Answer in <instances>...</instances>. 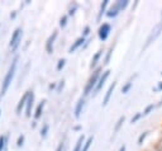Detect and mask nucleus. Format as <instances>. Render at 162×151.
<instances>
[{"mask_svg": "<svg viewBox=\"0 0 162 151\" xmlns=\"http://www.w3.org/2000/svg\"><path fill=\"white\" fill-rule=\"evenodd\" d=\"M119 11H122V0L117 1L113 6L110 8L109 10L106 11V17H109V18H115V17H117V15L119 14Z\"/></svg>", "mask_w": 162, "mask_h": 151, "instance_id": "0eeeda50", "label": "nucleus"}, {"mask_svg": "<svg viewBox=\"0 0 162 151\" xmlns=\"http://www.w3.org/2000/svg\"><path fill=\"white\" fill-rule=\"evenodd\" d=\"M111 53H113V48H109L108 50V52H106V56H105V60H104V65H108L109 64V61H110V57H111Z\"/></svg>", "mask_w": 162, "mask_h": 151, "instance_id": "a878e982", "label": "nucleus"}, {"mask_svg": "<svg viewBox=\"0 0 162 151\" xmlns=\"http://www.w3.org/2000/svg\"><path fill=\"white\" fill-rule=\"evenodd\" d=\"M136 76H137V74L134 75V76H132V77H130V79H129V80L125 83V85H124V86L122 88V93H123V94H127V93H128V91L130 90V88H132V85H133V83H132V81H133V79H134V77H136Z\"/></svg>", "mask_w": 162, "mask_h": 151, "instance_id": "f3484780", "label": "nucleus"}, {"mask_svg": "<svg viewBox=\"0 0 162 151\" xmlns=\"http://www.w3.org/2000/svg\"><path fill=\"white\" fill-rule=\"evenodd\" d=\"M124 121H125V117H124V116L119 117V119L117 121V125H115V127H114V132H115V133H117L118 131L122 128V126H123V123H124Z\"/></svg>", "mask_w": 162, "mask_h": 151, "instance_id": "aec40b11", "label": "nucleus"}, {"mask_svg": "<svg viewBox=\"0 0 162 151\" xmlns=\"http://www.w3.org/2000/svg\"><path fill=\"white\" fill-rule=\"evenodd\" d=\"M110 32H111V26L109 24V23H103V24L99 27V30H98L99 38L101 41H106Z\"/></svg>", "mask_w": 162, "mask_h": 151, "instance_id": "39448f33", "label": "nucleus"}, {"mask_svg": "<svg viewBox=\"0 0 162 151\" xmlns=\"http://www.w3.org/2000/svg\"><path fill=\"white\" fill-rule=\"evenodd\" d=\"M36 126H37V122H36V121L32 122V127H36Z\"/></svg>", "mask_w": 162, "mask_h": 151, "instance_id": "58836bf2", "label": "nucleus"}, {"mask_svg": "<svg viewBox=\"0 0 162 151\" xmlns=\"http://www.w3.org/2000/svg\"><path fill=\"white\" fill-rule=\"evenodd\" d=\"M44 106H46V100H41L39 103H38V106L36 108V111H34V119H39L42 117V113H43V109H44Z\"/></svg>", "mask_w": 162, "mask_h": 151, "instance_id": "ddd939ff", "label": "nucleus"}, {"mask_svg": "<svg viewBox=\"0 0 162 151\" xmlns=\"http://www.w3.org/2000/svg\"><path fill=\"white\" fill-rule=\"evenodd\" d=\"M101 70H103V67H98L95 71H92V75L90 76L86 86H85V89H84V96H86V95L90 94L91 91H94L96 84H98L100 76H101Z\"/></svg>", "mask_w": 162, "mask_h": 151, "instance_id": "f03ea898", "label": "nucleus"}, {"mask_svg": "<svg viewBox=\"0 0 162 151\" xmlns=\"http://www.w3.org/2000/svg\"><path fill=\"white\" fill-rule=\"evenodd\" d=\"M125 149H127V146H125V145H123V146H122V147H120V149H119V151H125Z\"/></svg>", "mask_w": 162, "mask_h": 151, "instance_id": "4c0bfd02", "label": "nucleus"}, {"mask_svg": "<svg viewBox=\"0 0 162 151\" xmlns=\"http://www.w3.org/2000/svg\"><path fill=\"white\" fill-rule=\"evenodd\" d=\"M85 42H86V38H85V37H82V36H81V37H79L77 40H76V41L74 42V43H72V45L70 46V48H68V52H70V53L75 52V51H76V50H77L79 47H81V46H82V45L85 43Z\"/></svg>", "mask_w": 162, "mask_h": 151, "instance_id": "9d476101", "label": "nucleus"}, {"mask_svg": "<svg viewBox=\"0 0 162 151\" xmlns=\"http://www.w3.org/2000/svg\"><path fill=\"white\" fill-rule=\"evenodd\" d=\"M24 141H25V136L24 135H19L18 138H17V147H22L23 145H24Z\"/></svg>", "mask_w": 162, "mask_h": 151, "instance_id": "4be33fe9", "label": "nucleus"}, {"mask_svg": "<svg viewBox=\"0 0 162 151\" xmlns=\"http://www.w3.org/2000/svg\"><path fill=\"white\" fill-rule=\"evenodd\" d=\"M109 4V0H104L100 5V11H99V15H98V21H100V18L103 17V14H106V6Z\"/></svg>", "mask_w": 162, "mask_h": 151, "instance_id": "a211bd4d", "label": "nucleus"}, {"mask_svg": "<svg viewBox=\"0 0 162 151\" xmlns=\"http://www.w3.org/2000/svg\"><path fill=\"white\" fill-rule=\"evenodd\" d=\"M115 86H117V81H113V84L109 86V89H108V91H106V94L105 96H104V100H103V106H106L108 103H109V100L111 98V94H113V91H114V89Z\"/></svg>", "mask_w": 162, "mask_h": 151, "instance_id": "f8f14e48", "label": "nucleus"}, {"mask_svg": "<svg viewBox=\"0 0 162 151\" xmlns=\"http://www.w3.org/2000/svg\"><path fill=\"white\" fill-rule=\"evenodd\" d=\"M101 55H103V50H99V51L96 52L94 56H92V59H91V64H90V67H91V69L96 66V64L99 62V60H100V57H101Z\"/></svg>", "mask_w": 162, "mask_h": 151, "instance_id": "2eb2a0df", "label": "nucleus"}, {"mask_svg": "<svg viewBox=\"0 0 162 151\" xmlns=\"http://www.w3.org/2000/svg\"><path fill=\"white\" fill-rule=\"evenodd\" d=\"M142 116H143V113H136V114H134V117H132V119H130V123H133V125H134V123H137V121L142 117Z\"/></svg>", "mask_w": 162, "mask_h": 151, "instance_id": "c85d7f7f", "label": "nucleus"}, {"mask_svg": "<svg viewBox=\"0 0 162 151\" xmlns=\"http://www.w3.org/2000/svg\"><path fill=\"white\" fill-rule=\"evenodd\" d=\"M147 135H148V132H143V133H141V136L139 137H138V141H137V144L138 145H142V144H143V141L146 140V137H147Z\"/></svg>", "mask_w": 162, "mask_h": 151, "instance_id": "cd10ccee", "label": "nucleus"}, {"mask_svg": "<svg viewBox=\"0 0 162 151\" xmlns=\"http://www.w3.org/2000/svg\"><path fill=\"white\" fill-rule=\"evenodd\" d=\"M90 27H89V26H86V27H85V28H84V30H82V37H86V36H89V34H90Z\"/></svg>", "mask_w": 162, "mask_h": 151, "instance_id": "7c9ffc66", "label": "nucleus"}, {"mask_svg": "<svg viewBox=\"0 0 162 151\" xmlns=\"http://www.w3.org/2000/svg\"><path fill=\"white\" fill-rule=\"evenodd\" d=\"M65 65H66V59H60L58 62H57V66H56L57 71H61V70H62V69L65 67Z\"/></svg>", "mask_w": 162, "mask_h": 151, "instance_id": "5701e85b", "label": "nucleus"}, {"mask_svg": "<svg viewBox=\"0 0 162 151\" xmlns=\"http://www.w3.org/2000/svg\"><path fill=\"white\" fill-rule=\"evenodd\" d=\"M22 32H23V30H22L20 27H18V28L14 29V32H13V34H11V37H10V42H9V46L11 48V51H15V50L19 47V45H20Z\"/></svg>", "mask_w": 162, "mask_h": 151, "instance_id": "7ed1b4c3", "label": "nucleus"}, {"mask_svg": "<svg viewBox=\"0 0 162 151\" xmlns=\"http://www.w3.org/2000/svg\"><path fill=\"white\" fill-rule=\"evenodd\" d=\"M8 141H9V136L8 135H1L0 136V151H5L8 146Z\"/></svg>", "mask_w": 162, "mask_h": 151, "instance_id": "dca6fc26", "label": "nucleus"}, {"mask_svg": "<svg viewBox=\"0 0 162 151\" xmlns=\"http://www.w3.org/2000/svg\"><path fill=\"white\" fill-rule=\"evenodd\" d=\"M109 75H110V70H106V71H104L103 74H101V76H100V79H99V81H98V84H96V86H95V89H94V94H96L100 89H101L103 86H104V84H105V81H106V79L109 77Z\"/></svg>", "mask_w": 162, "mask_h": 151, "instance_id": "1a4fd4ad", "label": "nucleus"}, {"mask_svg": "<svg viewBox=\"0 0 162 151\" xmlns=\"http://www.w3.org/2000/svg\"><path fill=\"white\" fill-rule=\"evenodd\" d=\"M67 19H68V15L66 14V15H62L61 17V19H60V27L61 28H65L66 27V24H67Z\"/></svg>", "mask_w": 162, "mask_h": 151, "instance_id": "b1692460", "label": "nucleus"}, {"mask_svg": "<svg viewBox=\"0 0 162 151\" xmlns=\"http://www.w3.org/2000/svg\"><path fill=\"white\" fill-rule=\"evenodd\" d=\"M30 93H32L30 90H27V91L24 93V94L22 95L20 100H19L18 104H17V108H15V112H17V114H20V113H22V109L27 106V102H28V98H29Z\"/></svg>", "mask_w": 162, "mask_h": 151, "instance_id": "423d86ee", "label": "nucleus"}, {"mask_svg": "<svg viewBox=\"0 0 162 151\" xmlns=\"http://www.w3.org/2000/svg\"><path fill=\"white\" fill-rule=\"evenodd\" d=\"M84 144H85V136L82 135V136L79 137V140H77V142H76V146H75L74 151H81V150H82V147H84Z\"/></svg>", "mask_w": 162, "mask_h": 151, "instance_id": "6ab92c4d", "label": "nucleus"}, {"mask_svg": "<svg viewBox=\"0 0 162 151\" xmlns=\"http://www.w3.org/2000/svg\"><path fill=\"white\" fill-rule=\"evenodd\" d=\"M48 89L49 90H53V89H56V83H51L48 85Z\"/></svg>", "mask_w": 162, "mask_h": 151, "instance_id": "c9c22d12", "label": "nucleus"}, {"mask_svg": "<svg viewBox=\"0 0 162 151\" xmlns=\"http://www.w3.org/2000/svg\"><path fill=\"white\" fill-rule=\"evenodd\" d=\"M0 114H1V109H0Z\"/></svg>", "mask_w": 162, "mask_h": 151, "instance_id": "79ce46f5", "label": "nucleus"}, {"mask_svg": "<svg viewBox=\"0 0 162 151\" xmlns=\"http://www.w3.org/2000/svg\"><path fill=\"white\" fill-rule=\"evenodd\" d=\"M57 36H58V32H57V30H53V33L48 37L47 42H46V51H47L48 53L53 52V45H55V41H56Z\"/></svg>", "mask_w": 162, "mask_h": 151, "instance_id": "6e6552de", "label": "nucleus"}, {"mask_svg": "<svg viewBox=\"0 0 162 151\" xmlns=\"http://www.w3.org/2000/svg\"><path fill=\"white\" fill-rule=\"evenodd\" d=\"M48 131H49V125L44 123V125L42 126V128H41V137H42V138H44L46 136H47Z\"/></svg>", "mask_w": 162, "mask_h": 151, "instance_id": "412c9836", "label": "nucleus"}, {"mask_svg": "<svg viewBox=\"0 0 162 151\" xmlns=\"http://www.w3.org/2000/svg\"><path fill=\"white\" fill-rule=\"evenodd\" d=\"M158 106H162V99H161V102L158 103Z\"/></svg>", "mask_w": 162, "mask_h": 151, "instance_id": "a19ab883", "label": "nucleus"}, {"mask_svg": "<svg viewBox=\"0 0 162 151\" xmlns=\"http://www.w3.org/2000/svg\"><path fill=\"white\" fill-rule=\"evenodd\" d=\"M156 151H162V140L156 145Z\"/></svg>", "mask_w": 162, "mask_h": 151, "instance_id": "72a5a7b5", "label": "nucleus"}, {"mask_svg": "<svg viewBox=\"0 0 162 151\" xmlns=\"http://www.w3.org/2000/svg\"><path fill=\"white\" fill-rule=\"evenodd\" d=\"M76 10H77V5L75 4V5L72 6L70 10H68V14H67V15H68V17H72V15H74V14L76 13Z\"/></svg>", "mask_w": 162, "mask_h": 151, "instance_id": "c756f323", "label": "nucleus"}, {"mask_svg": "<svg viewBox=\"0 0 162 151\" xmlns=\"http://www.w3.org/2000/svg\"><path fill=\"white\" fill-rule=\"evenodd\" d=\"M63 86H65V80H61V81H60V85H58V88H57V91L60 93V91L63 89Z\"/></svg>", "mask_w": 162, "mask_h": 151, "instance_id": "2f4dec72", "label": "nucleus"}, {"mask_svg": "<svg viewBox=\"0 0 162 151\" xmlns=\"http://www.w3.org/2000/svg\"><path fill=\"white\" fill-rule=\"evenodd\" d=\"M56 151H63V142H60V145L57 146Z\"/></svg>", "mask_w": 162, "mask_h": 151, "instance_id": "f704fd0d", "label": "nucleus"}, {"mask_svg": "<svg viewBox=\"0 0 162 151\" xmlns=\"http://www.w3.org/2000/svg\"><path fill=\"white\" fill-rule=\"evenodd\" d=\"M155 108H156V106H155V104H149V106H148V107L144 109V112H143V116H148V114L151 113V112H152L153 109H155Z\"/></svg>", "mask_w": 162, "mask_h": 151, "instance_id": "bb28decb", "label": "nucleus"}, {"mask_svg": "<svg viewBox=\"0 0 162 151\" xmlns=\"http://www.w3.org/2000/svg\"><path fill=\"white\" fill-rule=\"evenodd\" d=\"M161 32H162V21H161V22L158 23V24H157V26L155 27V28L152 29V32H151V34H149V37L147 38V42H146L144 48H147L153 41H156V40H157V37H158L160 34H161Z\"/></svg>", "mask_w": 162, "mask_h": 151, "instance_id": "20e7f679", "label": "nucleus"}, {"mask_svg": "<svg viewBox=\"0 0 162 151\" xmlns=\"http://www.w3.org/2000/svg\"><path fill=\"white\" fill-rule=\"evenodd\" d=\"M92 140H94V137H89L87 140L85 141V144H84V147H82V150H81V151H87V150H89V147H90V145H91Z\"/></svg>", "mask_w": 162, "mask_h": 151, "instance_id": "393cba45", "label": "nucleus"}, {"mask_svg": "<svg viewBox=\"0 0 162 151\" xmlns=\"http://www.w3.org/2000/svg\"><path fill=\"white\" fill-rule=\"evenodd\" d=\"M161 75H162V72H161Z\"/></svg>", "mask_w": 162, "mask_h": 151, "instance_id": "37998d69", "label": "nucleus"}, {"mask_svg": "<svg viewBox=\"0 0 162 151\" xmlns=\"http://www.w3.org/2000/svg\"><path fill=\"white\" fill-rule=\"evenodd\" d=\"M155 90H157V91H158V90H162V83L158 84V86H157V88L155 89Z\"/></svg>", "mask_w": 162, "mask_h": 151, "instance_id": "e433bc0d", "label": "nucleus"}, {"mask_svg": "<svg viewBox=\"0 0 162 151\" xmlns=\"http://www.w3.org/2000/svg\"><path fill=\"white\" fill-rule=\"evenodd\" d=\"M33 103H34V93L32 91L29 95V98H28V102H27V106H25V116L27 117H30V116H32Z\"/></svg>", "mask_w": 162, "mask_h": 151, "instance_id": "9b49d317", "label": "nucleus"}, {"mask_svg": "<svg viewBox=\"0 0 162 151\" xmlns=\"http://www.w3.org/2000/svg\"><path fill=\"white\" fill-rule=\"evenodd\" d=\"M80 128H81V127H80V126H76V127H75V128H74V130H75V131H79Z\"/></svg>", "mask_w": 162, "mask_h": 151, "instance_id": "ea45409f", "label": "nucleus"}, {"mask_svg": "<svg viewBox=\"0 0 162 151\" xmlns=\"http://www.w3.org/2000/svg\"><path fill=\"white\" fill-rule=\"evenodd\" d=\"M17 14H18V11L17 10H13L10 13V19H15V18H17Z\"/></svg>", "mask_w": 162, "mask_h": 151, "instance_id": "473e14b6", "label": "nucleus"}, {"mask_svg": "<svg viewBox=\"0 0 162 151\" xmlns=\"http://www.w3.org/2000/svg\"><path fill=\"white\" fill-rule=\"evenodd\" d=\"M84 106H85V99H84V96L82 98H80L79 99V102L76 103V107H75V117L76 118H79L81 113H82V109H84Z\"/></svg>", "mask_w": 162, "mask_h": 151, "instance_id": "4468645a", "label": "nucleus"}, {"mask_svg": "<svg viewBox=\"0 0 162 151\" xmlns=\"http://www.w3.org/2000/svg\"><path fill=\"white\" fill-rule=\"evenodd\" d=\"M17 65H18V57H14V60L11 61V65L9 66V70H8L5 77L3 80V84H1V90H0V96H3L4 94L6 93L8 88L10 86L11 81L14 79V75H15V70H17Z\"/></svg>", "mask_w": 162, "mask_h": 151, "instance_id": "f257e3e1", "label": "nucleus"}]
</instances>
